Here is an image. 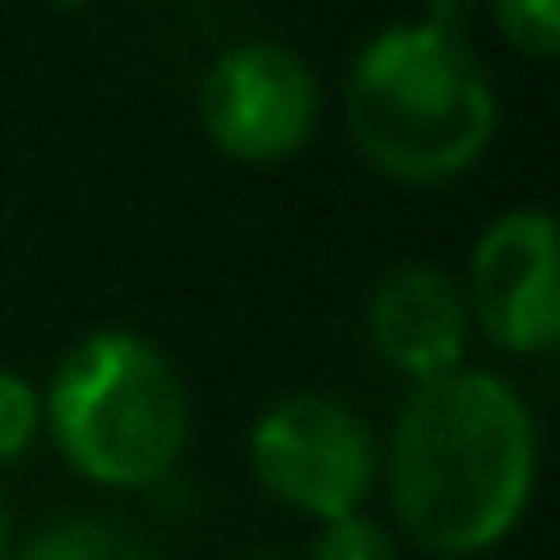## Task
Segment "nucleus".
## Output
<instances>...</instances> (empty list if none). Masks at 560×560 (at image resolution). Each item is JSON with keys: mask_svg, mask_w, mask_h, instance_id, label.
<instances>
[{"mask_svg": "<svg viewBox=\"0 0 560 560\" xmlns=\"http://www.w3.org/2000/svg\"><path fill=\"white\" fill-rule=\"evenodd\" d=\"M542 476L536 410L494 368H452L398 398L380 440V488L422 555L482 560L524 524Z\"/></svg>", "mask_w": 560, "mask_h": 560, "instance_id": "1", "label": "nucleus"}, {"mask_svg": "<svg viewBox=\"0 0 560 560\" xmlns=\"http://www.w3.org/2000/svg\"><path fill=\"white\" fill-rule=\"evenodd\" d=\"M350 145L392 187H452L500 133V91L458 25L392 19L343 73Z\"/></svg>", "mask_w": 560, "mask_h": 560, "instance_id": "2", "label": "nucleus"}, {"mask_svg": "<svg viewBox=\"0 0 560 560\" xmlns=\"http://www.w3.org/2000/svg\"><path fill=\"white\" fill-rule=\"evenodd\" d=\"M43 392V434L79 482L103 494H151L182 476L194 446V398L158 338L97 326L67 343Z\"/></svg>", "mask_w": 560, "mask_h": 560, "instance_id": "3", "label": "nucleus"}, {"mask_svg": "<svg viewBox=\"0 0 560 560\" xmlns=\"http://www.w3.org/2000/svg\"><path fill=\"white\" fill-rule=\"evenodd\" d=\"M259 494L307 524L368 512L380 488V428L338 392H283L247 428Z\"/></svg>", "mask_w": 560, "mask_h": 560, "instance_id": "4", "label": "nucleus"}, {"mask_svg": "<svg viewBox=\"0 0 560 560\" xmlns=\"http://www.w3.org/2000/svg\"><path fill=\"white\" fill-rule=\"evenodd\" d=\"M319 79L290 43L242 37L199 73V127L211 151L247 170H271L307 151V139L319 133Z\"/></svg>", "mask_w": 560, "mask_h": 560, "instance_id": "5", "label": "nucleus"}, {"mask_svg": "<svg viewBox=\"0 0 560 560\" xmlns=\"http://www.w3.org/2000/svg\"><path fill=\"white\" fill-rule=\"evenodd\" d=\"M470 331L512 362H542L560 343V235L548 206H512L482 223L464 266Z\"/></svg>", "mask_w": 560, "mask_h": 560, "instance_id": "6", "label": "nucleus"}, {"mask_svg": "<svg viewBox=\"0 0 560 560\" xmlns=\"http://www.w3.org/2000/svg\"><path fill=\"white\" fill-rule=\"evenodd\" d=\"M362 338L380 355V368L404 380V386H428V380L452 374L470 362V307H464V283L434 259H404V266L380 271V283L362 302Z\"/></svg>", "mask_w": 560, "mask_h": 560, "instance_id": "7", "label": "nucleus"}, {"mask_svg": "<svg viewBox=\"0 0 560 560\" xmlns=\"http://www.w3.org/2000/svg\"><path fill=\"white\" fill-rule=\"evenodd\" d=\"M7 560H163L139 524L115 518V512H61V518L37 524L19 536Z\"/></svg>", "mask_w": 560, "mask_h": 560, "instance_id": "8", "label": "nucleus"}, {"mask_svg": "<svg viewBox=\"0 0 560 560\" xmlns=\"http://www.w3.org/2000/svg\"><path fill=\"white\" fill-rule=\"evenodd\" d=\"M302 560H404V548H398L386 518H374V512H343V518L314 524Z\"/></svg>", "mask_w": 560, "mask_h": 560, "instance_id": "9", "label": "nucleus"}, {"mask_svg": "<svg viewBox=\"0 0 560 560\" xmlns=\"http://www.w3.org/2000/svg\"><path fill=\"white\" fill-rule=\"evenodd\" d=\"M500 43L524 61H555L560 55V0H488Z\"/></svg>", "mask_w": 560, "mask_h": 560, "instance_id": "10", "label": "nucleus"}, {"mask_svg": "<svg viewBox=\"0 0 560 560\" xmlns=\"http://www.w3.org/2000/svg\"><path fill=\"white\" fill-rule=\"evenodd\" d=\"M43 440V392L31 374L0 362V470L25 464V452Z\"/></svg>", "mask_w": 560, "mask_h": 560, "instance_id": "11", "label": "nucleus"}, {"mask_svg": "<svg viewBox=\"0 0 560 560\" xmlns=\"http://www.w3.org/2000/svg\"><path fill=\"white\" fill-rule=\"evenodd\" d=\"M13 555V518H7V500H0V560Z\"/></svg>", "mask_w": 560, "mask_h": 560, "instance_id": "12", "label": "nucleus"}, {"mask_svg": "<svg viewBox=\"0 0 560 560\" xmlns=\"http://www.w3.org/2000/svg\"><path fill=\"white\" fill-rule=\"evenodd\" d=\"M247 560H295V555H278V548H259V555H247Z\"/></svg>", "mask_w": 560, "mask_h": 560, "instance_id": "13", "label": "nucleus"}]
</instances>
